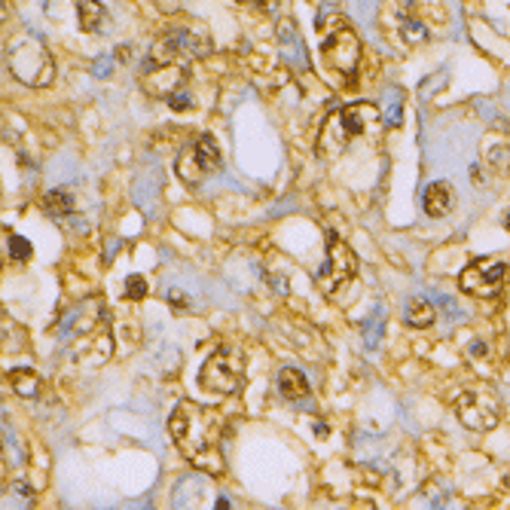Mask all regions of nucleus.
<instances>
[{
    "label": "nucleus",
    "instance_id": "nucleus-1",
    "mask_svg": "<svg viewBox=\"0 0 510 510\" xmlns=\"http://www.w3.org/2000/svg\"><path fill=\"white\" fill-rule=\"evenodd\" d=\"M171 440L177 443L181 456L199 473L220 477L226 471V452H224V415L218 409L199 407L193 400H181L171 409L169 419Z\"/></svg>",
    "mask_w": 510,
    "mask_h": 510
},
{
    "label": "nucleus",
    "instance_id": "nucleus-2",
    "mask_svg": "<svg viewBox=\"0 0 510 510\" xmlns=\"http://www.w3.org/2000/svg\"><path fill=\"white\" fill-rule=\"evenodd\" d=\"M55 333L83 364H102L111 358V325L98 297L83 300L80 306L70 308Z\"/></svg>",
    "mask_w": 510,
    "mask_h": 510
},
{
    "label": "nucleus",
    "instance_id": "nucleus-3",
    "mask_svg": "<svg viewBox=\"0 0 510 510\" xmlns=\"http://www.w3.org/2000/svg\"><path fill=\"white\" fill-rule=\"evenodd\" d=\"M376 123H379V107L376 104L361 102V104L342 107V111H336L333 117H327V123L321 126L318 153L325 156V160H336V156H340L351 141L361 138V135H367Z\"/></svg>",
    "mask_w": 510,
    "mask_h": 510
},
{
    "label": "nucleus",
    "instance_id": "nucleus-4",
    "mask_svg": "<svg viewBox=\"0 0 510 510\" xmlns=\"http://www.w3.org/2000/svg\"><path fill=\"white\" fill-rule=\"evenodd\" d=\"M321 53L336 74L355 77V68L361 62V40L342 16H333L327 25L321 21Z\"/></svg>",
    "mask_w": 510,
    "mask_h": 510
},
{
    "label": "nucleus",
    "instance_id": "nucleus-5",
    "mask_svg": "<svg viewBox=\"0 0 510 510\" xmlns=\"http://www.w3.org/2000/svg\"><path fill=\"white\" fill-rule=\"evenodd\" d=\"M6 68L28 86H46L55 77V64L49 49L37 37H19L6 49Z\"/></svg>",
    "mask_w": 510,
    "mask_h": 510
},
{
    "label": "nucleus",
    "instance_id": "nucleus-6",
    "mask_svg": "<svg viewBox=\"0 0 510 510\" xmlns=\"http://www.w3.org/2000/svg\"><path fill=\"white\" fill-rule=\"evenodd\" d=\"M245 379V355L235 346H218L199 370V388L208 394H233Z\"/></svg>",
    "mask_w": 510,
    "mask_h": 510
},
{
    "label": "nucleus",
    "instance_id": "nucleus-7",
    "mask_svg": "<svg viewBox=\"0 0 510 510\" xmlns=\"http://www.w3.org/2000/svg\"><path fill=\"white\" fill-rule=\"evenodd\" d=\"M186 68H190V62H181V59H175V55H165V53H156L153 49L147 64H144V70H141L144 92L153 95V98H165V102H171L177 92H184Z\"/></svg>",
    "mask_w": 510,
    "mask_h": 510
},
{
    "label": "nucleus",
    "instance_id": "nucleus-8",
    "mask_svg": "<svg viewBox=\"0 0 510 510\" xmlns=\"http://www.w3.org/2000/svg\"><path fill=\"white\" fill-rule=\"evenodd\" d=\"M220 160H224V156H220L218 141H214L211 135H202V138H196L186 150H181V156L175 160V171L184 184H199L202 177L214 175V171L220 169Z\"/></svg>",
    "mask_w": 510,
    "mask_h": 510
},
{
    "label": "nucleus",
    "instance_id": "nucleus-9",
    "mask_svg": "<svg viewBox=\"0 0 510 510\" xmlns=\"http://www.w3.org/2000/svg\"><path fill=\"white\" fill-rule=\"evenodd\" d=\"M507 266L505 260H495V257H480L465 266V272L458 276V287L471 297L480 300H495L501 293V284H505Z\"/></svg>",
    "mask_w": 510,
    "mask_h": 510
},
{
    "label": "nucleus",
    "instance_id": "nucleus-10",
    "mask_svg": "<svg viewBox=\"0 0 510 510\" xmlns=\"http://www.w3.org/2000/svg\"><path fill=\"white\" fill-rule=\"evenodd\" d=\"M358 276V254L336 233L327 235V266L318 272V284L325 293H336Z\"/></svg>",
    "mask_w": 510,
    "mask_h": 510
},
{
    "label": "nucleus",
    "instance_id": "nucleus-11",
    "mask_svg": "<svg viewBox=\"0 0 510 510\" xmlns=\"http://www.w3.org/2000/svg\"><path fill=\"white\" fill-rule=\"evenodd\" d=\"M456 413H458V419H462V425L486 434V431H492L498 425L501 404L489 391H465L462 398L456 400Z\"/></svg>",
    "mask_w": 510,
    "mask_h": 510
},
{
    "label": "nucleus",
    "instance_id": "nucleus-12",
    "mask_svg": "<svg viewBox=\"0 0 510 510\" xmlns=\"http://www.w3.org/2000/svg\"><path fill=\"white\" fill-rule=\"evenodd\" d=\"M156 53L175 55V59L181 62H193L211 53V40H208L202 31H196V28H171V31L162 34L160 43H156Z\"/></svg>",
    "mask_w": 510,
    "mask_h": 510
},
{
    "label": "nucleus",
    "instance_id": "nucleus-13",
    "mask_svg": "<svg viewBox=\"0 0 510 510\" xmlns=\"http://www.w3.org/2000/svg\"><path fill=\"white\" fill-rule=\"evenodd\" d=\"M456 208V190L447 181H437L425 190V211L431 218H447V214Z\"/></svg>",
    "mask_w": 510,
    "mask_h": 510
},
{
    "label": "nucleus",
    "instance_id": "nucleus-14",
    "mask_svg": "<svg viewBox=\"0 0 510 510\" xmlns=\"http://www.w3.org/2000/svg\"><path fill=\"white\" fill-rule=\"evenodd\" d=\"M278 391H282L284 400L297 404V400H306L308 398V382H306V376L300 370L284 367L282 373H278Z\"/></svg>",
    "mask_w": 510,
    "mask_h": 510
},
{
    "label": "nucleus",
    "instance_id": "nucleus-15",
    "mask_svg": "<svg viewBox=\"0 0 510 510\" xmlns=\"http://www.w3.org/2000/svg\"><path fill=\"white\" fill-rule=\"evenodd\" d=\"M6 385H10L12 394H19V398H37L40 376H37V370H31V367H16L6 373Z\"/></svg>",
    "mask_w": 510,
    "mask_h": 510
},
{
    "label": "nucleus",
    "instance_id": "nucleus-16",
    "mask_svg": "<svg viewBox=\"0 0 510 510\" xmlns=\"http://www.w3.org/2000/svg\"><path fill=\"white\" fill-rule=\"evenodd\" d=\"M77 16H80V28L86 34H95V31H102L107 12L98 0H77Z\"/></svg>",
    "mask_w": 510,
    "mask_h": 510
},
{
    "label": "nucleus",
    "instance_id": "nucleus-17",
    "mask_svg": "<svg viewBox=\"0 0 510 510\" xmlns=\"http://www.w3.org/2000/svg\"><path fill=\"white\" fill-rule=\"evenodd\" d=\"M434 318H437V312L428 300H409V306H407L409 327H431L434 325Z\"/></svg>",
    "mask_w": 510,
    "mask_h": 510
},
{
    "label": "nucleus",
    "instance_id": "nucleus-18",
    "mask_svg": "<svg viewBox=\"0 0 510 510\" xmlns=\"http://www.w3.org/2000/svg\"><path fill=\"white\" fill-rule=\"evenodd\" d=\"M43 208H46V214H55V218H68V214L74 211V199L64 190H49L46 196H43Z\"/></svg>",
    "mask_w": 510,
    "mask_h": 510
},
{
    "label": "nucleus",
    "instance_id": "nucleus-19",
    "mask_svg": "<svg viewBox=\"0 0 510 510\" xmlns=\"http://www.w3.org/2000/svg\"><path fill=\"white\" fill-rule=\"evenodd\" d=\"M486 162L495 175H507L510 171V147L507 144H495V147H486Z\"/></svg>",
    "mask_w": 510,
    "mask_h": 510
},
{
    "label": "nucleus",
    "instance_id": "nucleus-20",
    "mask_svg": "<svg viewBox=\"0 0 510 510\" xmlns=\"http://www.w3.org/2000/svg\"><path fill=\"white\" fill-rule=\"evenodd\" d=\"M31 242L21 239V235H10V257L12 260H28L31 257Z\"/></svg>",
    "mask_w": 510,
    "mask_h": 510
},
{
    "label": "nucleus",
    "instance_id": "nucleus-21",
    "mask_svg": "<svg viewBox=\"0 0 510 510\" xmlns=\"http://www.w3.org/2000/svg\"><path fill=\"white\" fill-rule=\"evenodd\" d=\"M126 297L128 300H144V297H147V282H144L141 276H132L126 282Z\"/></svg>",
    "mask_w": 510,
    "mask_h": 510
},
{
    "label": "nucleus",
    "instance_id": "nucleus-22",
    "mask_svg": "<svg viewBox=\"0 0 510 510\" xmlns=\"http://www.w3.org/2000/svg\"><path fill=\"white\" fill-rule=\"evenodd\" d=\"M169 107H171V111H190V107H193V98H190V92H177V95H175V98H171V102H169Z\"/></svg>",
    "mask_w": 510,
    "mask_h": 510
},
{
    "label": "nucleus",
    "instance_id": "nucleus-23",
    "mask_svg": "<svg viewBox=\"0 0 510 510\" xmlns=\"http://www.w3.org/2000/svg\"><path fill=\"white\" fill-rule=\"evenodd\" d=\"M12 492H16V498H21V501H34V489L25 483H12Z\"/></svg>",
    "mask_w": 510,
    "mask_h": 510
},
{
    "label": "nucleus",
    "instance_id": "nucleus-24",
    "mask_svg": "<svg viewBox=\"0 0 510 510\" xmlns=\"http://www.w3.org/2000/svg\"><path fill=\"white\" fill-rule=\"evenodd\" d=\"M385 123H388V126H398V123H400V102H391V111H388Z\"/></svg>",
    "mask_w": 510,
    "mask_h": 510
},
{
    "label": "nucleus",
    "instance_id": "nucleus-25",
    "mask_svg": "<svg viewBox=\"0 0 510 510\" xmlns=\"http://www.w3.org/2000/svg\"><path fill=\"white\" fill-rule=\"evenodd\" d=\"M169 303H171V306H181V308H184V306H186V297H184L181 291H169Z\"/></svg>",
    "mask_w": 510,
    "mask_h": 510
},
{
    "label": "nucleus",
    "instance_id": "nucleus-26",
    "mask_svg": "<svg viewBox=\"0 0 510 510\" xmlns=\"http://www.w3.org/2000/svg\"><path fill=\"white\" fill-rule=\"evenodd\" d=\"M505 226L510 229V211H507V218H505Z\"/></svg>",
    "mask_w": 510,
    "mask_h": 510
},
{
    "label": "nucleus",
    "instance_id": "nucleus-27",
    "mask_svg": "<svg viewBox=\"0 0 510 510\" xmlns=\"http://www.w3.org/2000/svg\"><path fill=\"white\" fill-rule=\"evenodd\" d=\"M4 4H6V0H4Z\"/></svg>",
    "mask_w": 510,
    "mask_h": 510
}]
</instances>
